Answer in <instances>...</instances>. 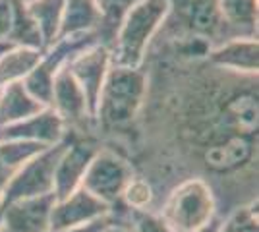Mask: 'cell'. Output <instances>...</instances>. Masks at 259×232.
I'll return each mask as SVG.
<instances>
[{
    "label": "cell",
    "mask_w": 259,
    "mask_h": 232,
    "mask_svg": "<svg viewBox=\"0 0 259 232\" xmlns=\"http://www.w3.org/2000/svg\"><path fill=\"white\" fill-rule=\"evenodd\" d=\"M168 0H141L118 23L110 44V58L114 66L141 68L147 49L155 35L162 29L168 18Z\"/></svg>",
    "instance_id": "1"
},
{
    "label": "cell",
    "mask_w": 259,
    "mask_h": 232,
    "mask_svg": "<svg viewBox=\"0 0 259 232\" xmlns=\"http://www.w3.org/2000/svg\"><path fill=\"white\" fill-rule=\"evenodd\" d=\"M147 93V76L141 68L110 66L97 101L95 120L124 126L136 118Z\"/></svg>",
    "instance_id": "2"
},
{
    "label": "cell",
    "mask_w": 259,
    "mask_h": 232,
    "mask_svg": "<svg viewBox=\"0 0 259 232\" xmlns=\"http://www.w3.org/2000/svg\"><path fill=\"white\" fill-rule=\"evenodd\" d=\"M215 213L213 188L203 178H188L168 194L161 217L172 232H195L215 221Z\"/></svg>",
    "instance_id": "3"
},
{
    "label": "cell",
    "mask_w": 259,
    "mask_h": 232,
    "mask_svg": "<svg viewBox=\"0 0 259 232\" xmlns=\"http://www.w3.org/2000/svg\"><path fill=\"white\" fill-rule=\"evenodd\" d=\"M66 142H68V137L62 144L47 147L45 151L35 155L31 161H27L10 178L8 186H6L4 194H2V199H0V209L14 203V201L41 198V196L53 194L54 168H56V161H58V157L62 153Z\"/></svg>",
    "instance_id": "4"
},
{
    "label": "cell",
    "mask_w": 259,
    "mask_h": 232,
    "mask_svg": "<svg viewBox=\"0 0 259 232\" xmlns=\"http://www.w3.org/2000/svg\"><path fill=\"white\" fill-rule=\"evenodd\" d=\"M130 178H132V168L122 157L112 151L99 149L87 166L81 188L112 209L114 203H120L122 192Z\"/></svg>",
    "instance_id": "5"
},
{
    "label": "cell",
    "mask_w": 259,
    "mask_h": 232,
    "mask_svg": "<svg viewBox=\"0 0 259 232\" xmlns=\"http://www.w3.org/2000/svg\"><path fill=\"white\" fill-rule=\"evenodd\" d=\"M110 66H112L110 49L103 43H95L87 47L68 62L70 74L74 76V79L85 93L89 112H91L93 120H95L99 95H101V89H103V83L107 79Z\"/></svg>",
    "instance_id": "6"
},
{
    "label": "cell",
    "mask_w": 259,
    "mask_h": 232,
    "mask_svg": "<svg viewBox=\"0 0 259 232\" xmlns=\"http://www.w3.org/2000/svg\"><path fill=\"white\" fill-rule=\"evenodd\" d=\"M97 151L99 149L95 145L87 142H70V140L66 142L54 168V199H64L72 192L81 188L87 166L93 161Z\"/></svg>",
    "instance_id": "7"
},
{
    "label": "cell",
    "mask_w": 259,
    "mask_h": 232,
    "mask_svg": "<svg viewBox=\"0 0 259 232\" xmlns=\"http://www.w3.org/2000/svg\"><path fill=\"white\" fill-rule=\"evenodd\" d=\"M51 109L62 118L68 132L70 128H85L89 122H93L85 93L74 79V76L70 74L68 64L54 77Z\"/></svg>",
    "instance_id": "8"
},
{
    "label": "cell",
    "mask_w": 259,
    "mask_h": 232,
    "mask_svg": "<svg viewBox=\"0 0 259 232\" xmlns=\"http://www.w3.org/2000/svg\"><path fill=\"white\" fill-rule=\"evenodd\" d=\"M66 137H68V128L51 107H45L43 111L22 122L0 128V142L22 140V142H33L45 147H53L62 144Z\"/></svg>",
    "instance_id": "9"
},
{
    "label": "cell",
    "mask_w": 259,
    "mask_h": 232,
    "mask_svg": "<svg viewBox=\"0 0 259 232\" xmlns=\"http://www.w3.org/2000/svg\"><path fill=\"white\" fill-rule=\"evenodd\" d=\"M110 207L91 196L87 190L77 188L68 198L56 199L51 211V230H68L87 222L107 217Z\"/></svg>",
    "instance_id": "10"
},
{
    "label": "cell",
    "mask_w": 259,
    "mask_h": 232,
    "mask_svg": "<svg viewBox=\"0 0 259 232\" xmlns=\"http://www.w3.org/2000/svg\"><path fill=\"white\" fill-rule=\"evenodd\" d=\"M54 196H41L22 201H14L0 209L2 232H49L51 230V211Z\"/></svg>",
    "instance_id": "11"
},
{
    "label": "cell",
    "mask_w": 259,
    "mask_h": 232,
    "mask_svg": "<svg viewBox=\"0 0 259 232\" xmlns=\"http://www.w3.org/2000/svg\"><path fill=\"white\" fill-rule=\"evenodd\" d=\"M207 60L221 70L255 77L259 68L257 37H236L223 41L209 49Z\"/></svg>",
    "instance_id": "12"
},
{
    "label": "cell",
    "mask_w": 259,
    "mask_h": 232,
    "mask_svg": "<svg viewBox=\"0 0 259 232\" xmlns=\"http://www.w3.org/2000/svg\"><path fill=\"white\" fill-rule=\"evenodd\" d=\"M101 27H103V14L97 0H66L64 2V16H62L58 39L89 33L99 35Z\"/></svg>",
    "instance_id": "13"
},
{
    "label": "cell",
    "mask_w": 259,
    "mask_h": 232,
    "mask_svg": "<svg viewBox=\"0 0 259 232\" xmlns=\"http://www.w3.org/2000/svg\"><path fill=\"white\" fill-rule=\"evenodd\" d=\"M228 39L257 37V0H217Z\"/></svg>",
    "instance_id": "14"
},
{
    "label": "cell",
    "mask_w": 259,
    "mask_h": 232,
    "mask_svg": "<svg viewBox=\"0 0 259 232\" xmlns=\"http://www.w3.org/2000/svg\"><path fill=\"white\" fill-rule=\"evenodd\" d=\"M43 109V105L27 93L22 81H14L0 89V128L25 120Z\"/></svg>",
    "instance_id": "15"
},
{
    "label": "cell",
    "mask_w": 259,
    "mask_h": 232,
    "mask_svg": "<svg viewBox=\"0 0 259 232\" xmlns=\"http://www.w3.org/2000/svg\"><path fill=\"white\" fill-rule=\"evenodd\" d=\"M12 2V25L8 41L14 47H22V49H33V51H45V43L41 31L37 27L35 20L29 14L27 2L23 0H10Z\"/></svg>",
    "instance_id": "16"
},
{
    "label": "cell",
    "mask_w": 259,
    "mask_h": 232,
    "mask_svg": "<svg viewBox=\"0 0 259 232\" xmlns=\"http://www.w3.org/2000/svg\"><path fill=\"white\" fill-rule=\"evenodd\" d=\"M64 2L66 0H31V2H27L29 14L43 37L45 51L58 41L62 16H64Z\"/></svg>",
    "instance_id": "17"
},
{
    "label": "cell",
    "mask_w": 259,
    "mask_h": 232,
    "mask_svg": "<svg viewBox=\"0 0 259 232\" xmlns=\"http://www.w3.org/2000/svg\"><path fill=\"white\" fill-rule=\"evenodd\" d=\"M47 147L33 142L22 140H4L0 142V165L6 166L12 174H16L27 161H31L35 155L45 151Z\"/></svg>",
    "instance_id": "18"
},
{
    "label": "cell",
    "mask_w": 259,
    "mask_h": 232,
    "mask_svg": "<svg viewBox=\"0 0 259 232\" xmlns=\"http://www.w3.org/2000/svg\"><path fill=\"white\" fill-rule=\"evenodd\" d=\"M141 0H97L101 14H103V27H101V43L107 44L110 49L114 33L118 29V23L122 22V18L126 16V12L130 8H134Z\"/></svg>",
    "instance_id": "19"
},
{
    "label": "cell",
    "mask_w": 259,
    "mask_h": 232,
    "mask_svg": "<svg viewBox=\"0 0 259 232\" xmlns=\"http://www.w3.org/2000/svg\"><path fill=\"white\" fill-rule=\"evenodd\" d=\"M153 199L155 192L145 178H130L120 201H124L130 211H145L153 203Z\"/></svg>",
    "instance_id": "20"
},
{
    "label": "cell",
    "mask_w": 259,
    "mask_h": 232,
    "mask_svg": "<svg viewBox=\"0 0 259 232\" xmlns=\"http://www.w3.org/2000/svg\"><path fill=\"white\" fill-rule=\"evenodd\" d=\"M219 232H257V201H249L232 211Z\"/></svg>",
    "instance_id": "21"
},
{
    "label": "cell",
    "mask_w": 259,
    "mask_h": 232,
    "mask_svg": "<svg viewBox=\"0 0 259 232\" xmlns=\"http://www.w3.org/2000/svg\"><path fill=\"white\" fill-rule=\"evenodd\" d=\"M132 217L136 222L134 232H172L170 226L162 221V217H159V215L145 213V211H134Z\"/></svg>",
    "instance_id": "22"
},
{
    "label": "cell",
    "mask_w": 259,
    "mask_h": 232,
    "mask_svg": "<svg viewBox=\"0 0 259 232\" xmlns=\"http://www.w3.org/2000/svg\"><path fill=\"white\" fill-rule=\"evenodd\" d=\"M10 25H12V2L10 0H0V44L10 43L8 41Z\"/></svg>",
    "instance_id": "23"
},
{
    "label": "cell",
    "mask_w": 259,
    "mask_h": 232,
    "mask_svg": "<svg viewBox=\"0 0 259 232\" xmlns=\"http://www.w3.org/2000/svg\"><path fill=\"white\" fill-rule=\"evenodd\" d=\"M110 222V213L107 217H101L97 221L87 222V224H81V226H76V228H68V230H49V232H103L107 228V224Z\"/></svg>",
    "instance_id": "24"
},
{
    "label": "cell",
    "mask_w": 259,
    "mask_h": 232,
    "mask_svg": "<svg viewBox=\"0 0 259 232\" xmlns=\"http://www.w3.org/2000/svg\"><path fill=\"white\" fill-rule=\"evenodd\" d=\"M103 232H134V228H132L130 224H126L124 221L116 219L114 213H110V222H108L107 228H105Z\"/></svg>",
    "instance_id": "25"
},
{
    "label": "cell",
    "mask_w": 259,
    "mask_h": 232,
    "mask_svg": "<svg viewBox=\"0 0 259 232\" xmlns=\"http://www.w3.org/2000/svg\"><path fill=\"white\" fill-rule=\"evenodd\" d=\"M14 176L10 170L6 168V166L0 165V199H2V194H4V190L8 186V182H10V178Z\"/></svg>",
    "instance_id": "26"
},
{
    "label": "cell",
    "mask_w": 259,
    "mask_h": 232,
    "mask_svg": "<svg viewBox=\"0 0 259 232\" xmlns=\"http://www.w3.org/2000/svg\"><path fill=\"white\" fill-rule=\"evenodd\" d=\"M219 228H221V224L217 221H211L207 226H203L201 230H195V232H219Z\"/></svg>",
    "instance_id": "27"
},
{
    "label": "cell",
    "mask_w": 259,
    "mask_h": 232,
    "mask_svg": "<svg viewBox=\"0 0 259 232\" xmlns=\"http://www.w3.org/2000/svg\"><path fill=\"white\" fill-rule=\"evenodd\" d=\"M23 2H31V0H23Z\"/></svg>",
    "instance_id": "28"
}]
</instances>
